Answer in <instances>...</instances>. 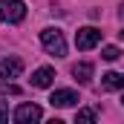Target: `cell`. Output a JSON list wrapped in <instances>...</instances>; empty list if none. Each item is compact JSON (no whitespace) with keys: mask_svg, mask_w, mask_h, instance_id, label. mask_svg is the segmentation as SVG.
<instances>
[{"mask_svg":"<svg viewBox=\"0 0 124 124\" xmlns=\"http://www.w3.org/2000/svg\"><path fill=\"white\" fill-rule=\"evenodd\" d=\"M43 118V110L38 104H20L15 110V121L17 124H32V121H40Z\"/></svg>","mask_w":124,"mask_h":124,"instance_id":"4","label":"cell"},{"mask_svg":"<svg viewBox=\"0 0 124 124\" xmlns=\"http://www.w3.org/2000/svg\"><path fill=\"white\" fill-rule=\"evenodd\" d=\"M23 72V63L17 61V58H6V61H0V78H17Z\"/></svg>","mask_w":124,"mask_h":124,"instance_id":"6","label":"cell"},{"mask_svg":"<svg viewBox=\"0 0 124 124\" xmlns=\"http://www.w3.org/2000/svg\"><path fill=\"white\" fill-rule=\"evenodd\" d=\"M0 93H3V95H6V93H9V95H17L20 90H17L15 84H6V81H3V84H0Z\"/></svg>","mask_w":124,"mask_h":124,"instance_id":"12","label":"cell"},{"mask_svg":"<svg viewBox=\"0 0 124 124\" xmlns=\"http://www.w3.org/2000/svg\"><path fill=\"white\" fill-rule=\"evenodd\" d=\"M75 118H78V121H95V113H93V110H78Z\"/></svg>","mask_w":124,"mask_h":124,"instance_id":"11","label":"cell"},{"mask_svg":"<svg viewBox=\"0 0 124 124\" xmlns=\"http://www.w3.org/2000/svg\"><path fill=\"white\" fill-rule=\"evenodd\" d=\"M6 118H9V113H6V107L0 104V121H6Z\"/></svg>","mask_w":124,"mask_h":124,"instance_id":"13","label":"cell"},{"mask_svg":"<svg viewBox=\"0 0 124 124\" xmlns=\"http://www.w3.org/2000/svg\"><path fill=\"white\" fill-rule=\"evenodd\" d=\"M118 38H121V40H124V29H121V32H118Z\"/></svg>","mask_w":124,"mask_h":124,"instance_id":"14","label":"cell"},{"mask_svg":"<svg viewBox=\"0 0 124 124\" xmlns=\"http://www.w3.org/2000/svg\"><path fill=\"white\" fill-rule=\"evenodd\" d=\"M40 43H43V49H46L49 55H55V58H63V55H66V40H63V32L55 29V26H49V29L40 32Z\"/></svg>","mask_w":124,"mask_h":124,"instance_id":"1","label":"cell"},{"mask_svg":"<svg viewBox=\"0 0 124 124\" xmlns=\"http://www.w3.org/2000/svg\"><path fill=\"white\" fill-rule=\"evenodd\" d=\"M49 104L52 107H72V104H78V93H72V90H55L52 98H49Z\"/></svg>","mask_w":124,"mask_h":124,"instance_id":"5","label":"cell"},{"mask_svg":"<svg viewBox=\"0 0 124 124\" xmlns=\"http://www.w3.org/2000/svg\"><path fill=\"white\" fill-rule=\"evenodd\" d=\"M52 81H55V69H52V66H40V69H35V75H32V84L40 87V90L49 87Z\"/></svg>","mask_w":124,"mask_h":124,"instance_id":"7","label":"cell"},{"mask_svg":"<svg viewBox=\"0 0 124 124\" xmlns=\"http://www.w3.org/2000/svg\"><path fill=\"white\" fill-rule=\"evenodd\" d=\"M101 87L104 90H124V72H107L101 78Z\"/></svg>","mask_w":124,"mask_h":124,"instance_id":"8","label":"cell"},{"mask_svg":"<svg viewBox=\"0 0 124 124\" xmlns=\"http://www.w3.org/2000/svg\"><path fill=\"white\" fill-rule=\"evenodd\" d=\"M121 104H124V98H121Z\"/></svg>","mask_w":124,"mask_h":124,"instance_id":"15","label":"cell"},{"mask_svg":"<svg viewBox=\"0 0 124 124\" xmlns=\"http://www.w3.org/2000/svg\"><path fill=\"white\" fill-rule=\"evenodd\" d=\"M72 75H75V81H81V84H87V81L93 78V63H87V61L75 63V66H72Z\"/></svg>","mask_w":124,"mask_h":124,"instance_id":"9","label":"cell"},{"mask_svg":"<svg viewBox=\"0 0 124 124\" xmlns=\"http://www.w3.org/2000/svg\"><path fill=\"white\" fill-rule=\"evenodd\" d=\"M23 17H26V3L23 0H0V20L20 23Z\"/></svg>","mask_w":124,"mask_h":124,"instance_id":"2","label":"cell"},{"mask_svg":"<svg viewBox=\"0 0 124 124\" xmlns=\"http://www.w3.org/2000/svg\"><path fill=\"white\" fill-rule=\"evenodd\" d=\"M98 40H101V29H95V26H84V29L75 32V46H78L81 52L98 46Z\"/></svg>","mask_w":124,"mask_h":124,"instance_id":"3","label":"cell"},{"mask_svg":"<svg viewBox=\"0 0 124 124\" xmlns=\"http://www.w3.org/2000/svg\"><path fill=\"white\" fill-rule=\"evenodd\" d=\"M101 58H104V61H118V58H121V49H118V46H104V49H101Z\"/></svg>","mask_w":124,"mask_h":124,"instance_id":"10","label":"cell"}]
</instances>
